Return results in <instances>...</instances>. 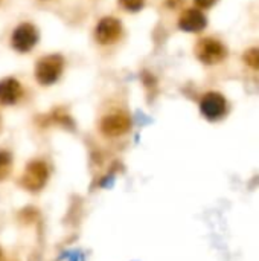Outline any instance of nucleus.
Returning <instances> with one entry per match:
<instances>
[{"mask_svg":"<svg viewBox=\"0 0 259 261\" xmlns=\"http://www.w3.org/2000/svg\"><path fill=\"white\" fill-rule=\"evenodd\" d=\"M130 118L124 113H113V115H108L105 118H102L101 121V132L108 136V138H118V136H122L124 133H127L130 130Z\"/></svg>","mask_w":259,"mask_h":261,"instance_id":"nucleus-7","label":"nucleus"},{"mask_svg":"<svg viewBox=\"0 0 259 261\" xmlns=\"http://www.w3.org/2000/svg\"><path fill=\"white\" fill-rule=\"evenodd\" d=\"M0 261H2V249H0Z\"/></svg>","mask_w":259,"mask_h":261,"instance_id":"nucleus-14","label":"nucleus"},{"mask_svg":"<svg viewBox=\"0 0 259 261\" xmlns=\"http://www.w3.org/2000/svg\"><path fill=\"white\" fill-rule=\"evenodd\" d=\"M47 179H49V165L41 159H35L29 162L27 167L24 168V173L20 179V185L31 193H37L44 188Z\"/></svg>","mask_w":259,"mask_h":261,"instance_id":"nucleus-1","label":"nucleus"},{"mask_svg":"<svg viewBox=\"0 0 259 261\" xmlns=\"http://www.w3.org/2000/svg\"><path fill=\"white\" fill-rule=\"evenodd\" d=\"M121 5L128 11H139L143 6V0H121Z\"/></svg>","mask_w":259,"mask_h":261,"instance_id":"nucleus-12","label":"nucleus"},{"mask_svg":"<svg viewBox=\"0 0 259 261\" xmlns=\"http://www.w3.org/2000/svg\"><path fill=\"white\" fill-rule=\"evenodd\" d=\"M217 0H195V3L200 6V8H211Z\"/></svg>","mask_w":259,"mask_h":261,"instance_id":"nucleus-13","label":"nucleus"},{"mask_svg":"<svg viewBox=\"0 0 259 261\" xmlns=\"http://www.w3.org/2000/svg\"><path fill=\"white\" fill-rule=\"evenodd\" d=\"M243 60H244V63H246L249 67L259 70V49L258 47H253V49H249V50H246V54H244Z\"/></svg>","mask_w":259,"mask_h":261,"instance_id":"nucleus-11","label":"nucleus"},{"mask_svg":"<svg viewBox=\"0 0 259 261\" xmlns=\"http://www.w3.org/2000/svg\"><path fill=\"white\" fill-rule=\"evenodd\" d=\"M195 54L205 64H218L227 57V49L215 38H205L197 44Z\"/></svg>","mask_w":259,"mask_h":261,"instance_id":"nucleus-3","label":"nucleus"},{"mask_svg":"<svg viewBox=\"0 0 259 261\" xmlns=\"http://www.w3.org/2000/svg\"><path fill=\"white\" fill-rule=\"evenodd\" d=\"M23 95L21 84L14 78H5L0 81V102L5 106L15 104Z\"/></svg>","mask_w":259,"mask_h":261,"instance_id":"nucleus-9","label":"nucleus"},{"mask_svg":"<svg viewBox=\"0 0 259 261\" xmlns=\"http://www.w3.org/2000/svg\"><path fill=\"white\" fill-rule=\"evenodd\" d=\"M206 23H208V20H206L205 14L198 9L185 11L179 20V26L188 32H200L202 29L206 28Z\"/></svg>","mask_w":259,"mask_h":261,"instance_id":"nucleus-8","label":"nucleus"},{"mask_svg":"<svg viewBox=\"0 0 259 261\" xmlns=\"http://www.w3.org/2000/svg\"><path fill=\"white\" fill-rule=\"evenodd\" d=\"M12 168V156L6 150H0V180H5Z\"/></svg>","mask_w":259,"mask_h":261,"instance_id":"nucleus-10","label":"nucleus"},{"mask_svg":"<svg viewBox=\"0 0 259 261\" xmlns=\"http://www.w3.org/2000/svg\"><path fill=\"white\" fill-rule=\"evenodd\" d=\"M38 41V32L31 23H21L12 34V46L18 52H29Z\"/></svg>","mask_w":259,"mask_h":261,"instance_id":"nucleus-6","label":"nucleus"},{"mask_svg":"<svg viewBox=\"0 0 259 261\" xmlns=\"http://www.w3.org/2000/svg\"><path fill=\"white\" fill-rule=\"evenodd\" d=\"M63 67H64V58L61 55L43 57L35 66V78L43 86L53 84L60 78Z\"/></svg>","mask_w":259,"mask_h":261,"instance_id":"nucleus-2","label":"nucleus"},{"mask_svg":"<svg viewBox=\"0 0 259 261\" xmlns=\"http://www.w3.org/2000/svg\"><path fill=\"white\" fill-rule=\"evenodd\" d=\"M200 110L205 115V118H208L209 121H217L226 115L227 102L221 93L209 92L203 96L202 104H200Z\"/></svg>","mask_w":259,"mask_h":261,"instance_id":"nucleus-4","label":"nucleus"},{"mask_svg":"<svg viewBox=\"0 0 259 261\" xmlns=\"http://www.w3.org/2000/svg\"><path fill=\"white\" fill-rule=\"evenodd\" d=\"M121 35H122V24L118 18L113 17L102 18L95 29V37L101 44H111L118 41Z\"/></svg>","mask_w":259,"mask_h":261,"instance_id":"nucleus-5","label":"nucleus"}]
</instances>
